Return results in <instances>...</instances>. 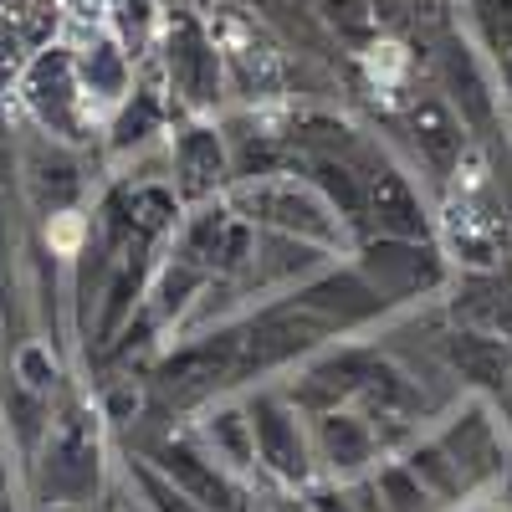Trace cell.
I'll use <instances>...</instances> for the list:
<instances>
[{
  "label": "cell",
  "mask_w": 512,
  "mask_h": 512,
  "mask_svg": "<svg viewBox=\"0 0 512 512\" xmlns=\"http://www.w3.org/2000/svg\"><path fill=\"white\" fill-rule=\"evenodd\" d=\"M226 200L241 210L251 226L262 231H282V236H303V241H318L338 256L354 251V236L349 226L333 216V205L308 185L303 169H287V175H267V180H241L226 190Z\"/></svg>",
  "instance_id": "5"
},
{
  "label": "cell",
  "mask_w": 512,
  "mask_h": 512,
  "mask_svg": "<svg viewBox=\"0 0 512 512\" xmlns=\"http://www.w3.org/2000/svg\"><path fill=\"white\" fill-rule=\"evenodd\" d=\"M118 482L134 492V507L139 512H205L200 502H190L185 492H175L149 461H139V456H128L123 466H118Z\"/></svg>",
  "instance_id": "29"
},
{
  "label": "cell",
  "mask_w": 512,
  "mask_h": 512,
  "mask_svg": "<svg viewBox=\"0 0 512 512\" xmlns=\"http://www.w3.org/2000/svg\"><path fill=\"white\" fill-rule=\"evenodd\" d=\"M67 41H72V62H77V82H82V98H88V113H93L98 128H103V118H108L128 93H134L139 67L128 62V52L108 36L103 21L82 26V31L67 36Z\"/></svg>",
  "instance_id": "19"
},
{
  "label": "cell",
  "mask_w": 512,
  "mask_h": 512,
  "mask_svg": "<svg viewBox=\"0 0 512 512\" xmlns=\"http://www.w3.org/2000/svg\"><path fill=\"white\" fill-rule=\"evenodd\" d=\"M164 82L169 103L180 118H221L226 113V52L216 41V26L190 0H164V31L159 52L149 62Z\"/></svg>",
  "instance_id": "2"
},
{
  "label": "cell",
  "mask_w": 512,
  "mask_h": 512,
  "mask_svg": "<svg viewBox=\"0 0 512 512\" xmlns=\"http://www.w3.org/2000/svg\"><path fill=\"white\" fill-rule=\"evenodd\" d=\"M431 436L446 446V456L456 461V472L466 477V487L487 492L502 482V472L512 466V446H507V420H497V400H482V395H461L436 425Z\"/></svg>",
  "instance_id": "10"
},
{
  "label": "cell",
  "mask_w": 512,
  "mask_h": 512,
  "mask_svg": "<svg viewBox=\"0 0 512 512\" xmlns=\"http://www.w3.org/2000/svg\"><path fill=\"white\" fill-rule=\"evenodd\" d=\"M369 487L379 497V512H446L400 456H384L374 472H369Z\"/></svg>",
  "instance_id": "26"
},
{
  "label": "cell",
  "mask_w": 512,
  "mask_h": 512,
  "mask_svg": "<svg viewBox=\"0 0 512 512\" xmlns=\"http://www.w3.org/2000/svg\"><path fill=\"white\" fill-rule=\"evenodd\" d=\"M472 41L492 57L512 52V0H472Z\"/></svg>",
  "instance_id": "30"
},
{
  "label": "cell",
  "mask_w": 512,
  "mask_h": 512,
  "mask_svg": "<svg viewBox=\"0 0 512 512\" xmlns=\"http://www.w3.org/2000/svg\"><path fill=\"white\" fill-rule=\"evenodd\" d=\"M287 297H292V303H303L333 338H364V333H374L379 323L395 318L390 297H384V292L354 267V256H338V262H328L318 277H308L303 287H292Z\"/></svg>",
  "instance_id": "11"
},
{
  "label": "cell",
  "mask_w": 512,
  "mask_h": 512,
  "mask_svg": "<svg viewBox=\"0 0 512 512\" xmlns=\"http://www.w3.org/2000/svg\"><path fill=\"white\" fill-rule=\"evenodd\" d=\"M36 512H72V507H36Z\"/></svg>",
  "instance_id": "38"
},
{
  "label": "cell",
  "mask_w": 512,
  "mask_h": 512,
  "mask_svg": "<svg viewBox=\"0 0 512 512\" xmlns=\"http://www.w3.org/2000/svg\"><path fill=\"white\" fill-rule=\"evenodd\" d=\"M236 354H241V318L216 323V328H195V333H175L149 359L144 379H149L154 400L195 415L210 400L236 395Z\"/></svg>",
  "instance_id": "3"
},
{
  "label": "cell",
  "mask_w": 512,
  "mask_h": 512,
  "mask_svg": "<svg viewBox=\"0 0 512 512\" xmlns=\"http://www.w3.org/2000/svg\"><path fill=\"white\" fill-rule=\"evenodd\" d=\"M190 436L216 456L226 472L246 487L262 482V472H256V441H251V415H246V400L241 395H221L210 400L190 415Z\"/></svg>",
  "instance_id": "21"
},
{
  "label": "cell",
  "mask_w": 512,
  "mask_h": 512,
  "mask_svg": "<svg viewBox=\"0 0 512 512\" xmlns=\"http://www.w3.org/2000/svg\"><path fill=\"white\" fill-rule=\"evenodd\" d=\"M395 456H400V461L410 466V472L425 482V492H431L446 512H451V507H461V502H472V487H466V477L456 472V461L446 456V446L431 436V425H425V431H420L405 451H395Z\"/></svg>",
  "instance_id": "25"
},
{
  "label": "cell",
  "mask_w": 512,
  "mask_h": 512,
  "mask_svg": "<svg viewBox=\"0 0 512 512\" xmlns=\"http://www.w3.org/2000/svg\"><path fill=\"white\" fill-rule=\"evenodd\" d=\"M251 512H303V497L282 492V507H251Z\"/></svg>",
  "instance_id": "35"
},
{
  "label": "cell",
  "mask_w": 512,
  "mask_h": 512,
  "mask_svg": "<svg viewBox=\"0 0 512 512\" xmlns=\"http://www.w3.org/2000/svg\"><path fill=\"white\" fill-rule=\"evenodd\" d=\"M0 512H26V502L21 497H6V502H0Z\"/></svg>",
  "instance_id": "37"
},
{
  "label": "cell",
  "mask_w": 512,
  "mask_h": 512,
  "mask_svg": "<svg viewBox=\"0 0 512 512\" xmlns=\"http://www.w3.org/2000/svg\"><path fill=\"white\" fill-rule=\"evenodd\" d=\"M103 26L134 67H149L164 31V0H103Z\"/></svg>",
  "instance_id": "23"
},
{
  "label": "cell",
  "mask_w": 512,
  "mask_h": 512,
  "mask_svg": "<svg viewBox=\"0 0 512 512\" xmlns=\"http://www.w3.org/2000/svg\"><path fill=\"white\" fill-rule=\"evenodd\" d=\"M88 400H93V410L103 415L108 431H128V425H139V420L149 415L154 390H149V379H139V374H113V379L98 384Z\"/></svg>",
  "instance_id": "27"
},
{
  "label": "cell",
  "mask_w": 512,
  "mask_h": 512,
  "mask_svg": "<svg viewBox=\"0 0 512 512\" xmlns=\"http://www.w3.org/2000/svg\"><path fill=\"white\" fill-rule=\"evenodd\" d=\"M16 482H21V472H16V461L6 456V446H0V502L16 497Z\"/></svg>",
  "instance_id": "33"
},
{
  "label": "cell",
  "mask_w": 512,
  "mask_h": 512,
  "mask_svg": "<svg viewBox=\"0 0 512 512\" xmlns=\"http://www.w3.org/2000/svg\"><path fill=\"white\" fill-rule=\"evenodd\" d=\"M88 149H72L31 123H16V200L36 226H47L72 210H88Z\"/></svg>",
  "instance_id": "6"
},
{
  "label": "cell",
  "mask_w": 512,
  "mask_h": 512,
  "mask_svg": "<svg viewBox=\"0 0 512 512\" xmlns=\"http://www.w3.org/2000/svg\"><path fill=\"white\" fill-rule=\"evenodd\" d=\"M354 267L390 297V308H420L441 297L456 277L451 256L441 251V241H405V236H364L354 251Z\"/></svg>",
  "instance_id": "9"
},
{
  "label": "cell",
  "mask_w": 512,
  "mask_h": 512,
  "mask_svg": "<svg viewBox=\"0 0 512 512\" xmlns=\"http://www.w3.org/2000/svg\"><path fill=\"white\" fill-rule=\"evenodd\" d=\"M497 88H502V113L512 118V52L497 57Z\"/></svg>",
  "instance_id": "34"
},
{
  "label": "cell",
  "mask_w": 512,
  "mask_h": 512,
  "mask_svg": "<svg viewBox=\"0 0 512 512\" xmlns=\"http://www.w3.org/2000/svg\"><path fill=\"white\" fill-rule=\"evenodd\" d=\"M16 113H21V123L41 128V134H52L72 149L98 144V118L88 113V98H82L72 41H41L26 57V67L16 77Z\"/></svg>",
  "instance_id": "4"
},
{
  "label": "cell",
  "mask_w": 512,
  "mask_h": 512,
  "mask_svg": "<svg viewBox=\"0 0 512 512\" xmlns=\"http://www.w3.org/2000/svg\"><path fill=\"white\" fill-rule=\"evenodd\" d=\"M164 169H169V185H175L185 210L205 205V200H221L236 185V175H231V144H226L221 118H180L175 128H169Z\"/></svg>",
  "instance_id": "14"
},
{
  "label": "cell",
  "mask_w": 512,
  "mask_h": 512,
  "mask_svg": "<svg viewBox=\"0 0 512 512\" xmlns=\"http://www.w3.org/2000/svg\"><path fill=\"white\" fill-rule=\"evenodd\" d=\"M246 415H251V441H256V472L272 482L277 492H308L318 482V461H313V431L308 415L287 400V390L272 384H251L241 390Z\"/></svg>",
  "instance_id": "7"
},
{
  "label": "cell",
  "mask_w": 512,
  "mask_h": 512,
  "mask_svg": "<svg viewBox=\"0 0 512 512\" xmlns=\"http://www.w3.org/2000/svg\"><path fill=\"white\" fill-rule=\"evenodd\" d=\"M6 369L21 390H31V395H41V400H62L67 390V359H62V349L52 344V338H41V333H26L21 344H11V354H6Z\"/></svg>",
  "instance_id": "24"
},
{
  "label": "cell",
  "mask_w": 512,
  "mask_h": 512,
  "mask_svg": "<svg viewBox=\"0 0 512 512\" xmlns=\"http://www.w3.org/2000/svg\"><path fill=\"white\" fill-rule=\"evenodd\" d=\"M16 251L21 241H16V216H11V190H0V267L16 262Z\"/></svg>",
  "instance_id": "32"
},
{
  "label": "cell",
  "mask_w": 512,
  "mask_h": 512,
  "mask_svg": "<svg viewBox=\"0 0 512 512\" xmlns=\"http://www.w3.org/2000/svg\"><path fill=\"white\" fill-rule=\"evenodd\" d=\"M88 512H103V507H88Z\"/></svg>",
  "instance_id": "39"
},
{
  "label": "cell",
  "mask_w": 512,
  "mask_h": 512,
  "mask_svg": "<svg viewBox=\"0 0 512 512\" xmlns=\"http://www.w3.org/2000/svg\"><path fill=\"white\" fill-rule=\"evenodd\" d=\"M328 262H338V251L303 241V236H282V231H262L256 226V262L246 272V297L267 303V297H282L292 287H303L308 277H318Z\"/></svg>",
  "instance_id": "20"
},
{
  "label": "cell",
  "mask_w": 512,
  "mask_h": 512,
  "mask_svg": "<svg viewBox=\"0 0 512 512\" xmlns=\"http://www.w3.org/2000/svg\"><path fill=\"white\" fill-rule=\"evenodd\" d=\"M405 144H410L415 164L431 175V185H441V190H451L461 164L477 154V139L466 134V123L456 118V108L446 103L441 88L410 93V103H405Z\"/></svg>",
  "instance_id": "16"
},
{
  "label": "cell",
  "mask_w": 512,
  "mask_h": 512,
  "mask_svg": "<svg viewBox=\"0 0 512 512\" xmlns=\"http://www.w3.org/2000/svg\"><path fill=\"white\" fill-rule=\"evenodd\" d=\"M308 6L318 11V21L328 26V36L349 41V47H369L379 31V0H308Z\"/></svg>",
  "instance_id": "28"
},
{
  "label": "cell",
  "mask_w": 512,
  "mask_h": 512,
  "mask_svg": "<svg viewBox=\"0 0 512 512\" xmlns=\"http://www.w3.org/2000/svg\"><path fill=\"white\" fill-rule=\"evenodd\" d=\"M297 169L308 175V185L333 205V216L349 226L354 246L369 236V210H364V175L354 159H333V154H318V159H297Z\"/></svg>",
  "instance_id": "22"
},
{
  "label": "cell",
  "mask_w": 512,
  "mask_h": 512,
  "mask_svg": "<svg viewBox=\"0 0 512 512\" xmlns=\"http://www.w3.org/2000/svg\"><path fill=\"white\" fill-rule=\"evenodd\" d=\"M364 175V210H369V236H405V241H436V210L425 205L415 175L390 159L379 144L364 139L354 154Z\"/></svg>",
  "instance_id": "12"
},
{
  "label": "cell",
  "mask_w": 512,
  "mask_h": 512,
  "mask_svg": "<svg viewBox=\"0 0 512 512\" xmlns=\"http://www.w3.org/2000/svg\"><path fill=\"white\" fill-rule=\"evenodd\" d=\"M6 354H11V328H6V313H0V364H6Z\"/></svg>",
  "instance_id": "36"
},
{
  "label": "cell",
  "mask_w": 512,
  "mask_h": 512,
  "mask_svg": "<svg viewBox=\"0 0 512 512\" xmlns=\"http://www.w3.org/2000/svg\"><path fill=\"white\" fill-rule=\"evenodd\" d=\"M308 431H313V461H318V482L333 487H349L364 482L374 466L390 456L374 431V420L354 405H338V410H318L308 415Z\"/></svg>",
  "instance_id": "17"
},
{
  "label": "cell",
  "mask_w": 512,
  "mask_h": 512,
  "mask_svg": "<svg viewBox=\"0 0 512 512\" xmlns=\"http://www.w3.org/2000/svg\"><path fill=\"white\" fill-rule=\"evenodd\" d=\"M139 461H149L169 487L185 492L190 502H200L205 512H251V487L236 482L190 431L185 436H154V441H144Z\"/></svg>",
  "instance_id": "13"
},
{
  "label": "cell",
  "mask_w": 512,
  "mask_h": 512,
  "mask_svg": "<svg viewBox=\"0 0 512 512\" xmlns=\"http://www.w3.org/2000/svg\"><path fill=\"white\" fill-rule=\"evenodd\" d=\"M180 123L175 103H169L164 82L154 67H139V82L98 128V149H103V169L108 175H128L144 164H164V144L169 128Z\"/></svg>",
  "instance_id": "8"
},
{
  "label": "cell",
  "mask_w": 512,
  "mask_h": 512,
  "mask_svg": "<svg viewBox=\"0 0 512 512\" xmlns=\"http://www.w3.org/2000/svg\"><path fill=\"white\" fill-rule=\"evenodd\" d=\"M436 359L446 369V379L461 395H482V400H502V390L512 384V344L487 328H466V323H446L436 333Z\"/></svg>",
  "instance_id": "18"
},
{
  "label": "cell",
  "mask_w": 512,
  "mask_h": 512,
  "mask_svg": "<svg viewBox=\"0 0 512 512\" xmlns=\"http://www.w3.org/2000/svg\"><path fill=\"white\" fill-rule=\"evenodd\" d=\"M113 461H108V425L88 395H62L52 410V431L41 441L26 492L36 507H72L88 512L108 497Z\"/></svg>",
  "instance_id": "1"
},
{
  "label": "cell",
  "mask_w": 512,
  "mask_h": 512,
  "mask_svg": "<svg viewBox=\"0 0 512 512\" xmlns=\"http://www.w3.org/2000/svg\"><path fill=\"white\" fill-rule=\"evenodd\" d=\"M436 77H441L446 103L466 123V134H472L477 144H487L497 128H502V88H497V77L482 62V47L466 31H446L441 36Z\"/></svg>",
  "instance_id": "15"
},
{
  "label": "cell",
  "mask_w": 512,
  "mask_h": 512,
  "mask_svg": "<svg viewBox=\"0 0 512 512\" xmlns=\"http://www.w3.org/2000/svg\"><path fill=\"white\" fill-rule=\"evenodd\" d=\"M303 497V512H359L349 487H333V482H313L308 492H297Z\"/></svg>",
  "instance_id": "31"
}]
</instances>
